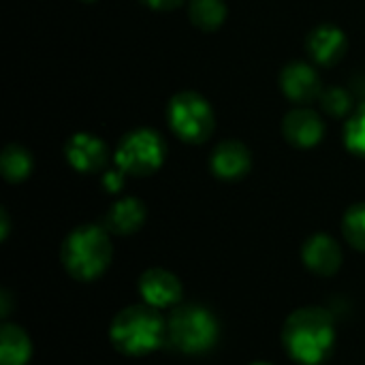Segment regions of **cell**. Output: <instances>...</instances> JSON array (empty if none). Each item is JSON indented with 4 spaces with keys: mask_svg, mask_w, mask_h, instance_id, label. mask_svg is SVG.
Masks as SVG:
<instances>
[{
    "mask_svg": "<svg viewBox=\"0 0 365 365\" xmlns=\"http://www.w3.org/2000/svg\"><path fill=\"white\" fill-rule=\"evenodd\" d=\"M346 34L331 24H323L317 26L306 41L308 53L312 56V60L321 66H334L338 64L344 53H346Z\"/></svg>",
    "mask_w": 365,
    "mask_h": 365,
    "instance_id": "cell-13",
    "label": "cell"
},
{
    "mask_svg": "<svg viewBox=\"0 0 365 365\" xmlns=\"http://www.w3.org/2000/svg\"><path fill=\"white\" fill-rule=\"evenodd\" d=\"M143 222L145 205L135 197H124L115 201L103 218V227L109 235H133L143 227Z\"/></svg>",
    "mask_w": 365,
    "mask_h": 365,
    "instance_id": "cell-14",
    "label": "cell"
},
{
    "mask_svg": "<svg viewBox=\"0 0 365 365\" xmlns=\"http://www.w3.org/2000/svg\"><path fill=\"white\" fill-rule=\"evenodd\" d=\"M30 357L32 342L28 334L15 323H4L0 327V365H26Z\"/></svg>",
    "mask_w": 365,
    "mask_h": 365,
    "instance_id": "cell-15",
    "label": "cell"
},
{
    "mask_svg": "<svg viewBox=\"0 0 365 365\" xmlns=\"http://www.w3.org/2000/svg\"><path fill=\"white\" fill-rule=\"evenodd\" d=\"M64 156H66L68 165L79 173L103 171L109 160L107 145L96 135H90V133L73 135L64 145Z\"/></svg>",
    "mask_w": 365,
    "mask_h": 365,
    "instance_id": "cell-9",
    "label": "cell"
},
{
    "mask_svg": "<svg viewBox=\"0 0 365 365\" xmlns=\"http://www.w3.org/2000/svg\"><path fill=\"white\" fill-rule=\"evenodd\" d=\"M141 2L156 11H171V9H178L180 4H184V0H141Z\"/></svg>",
    "mask_w": 365,
    "mask_h": 365,
    "instance_id": "cell-22",
    "label": "cell"
},
{
    "mask_svg": "<svg viewBox=\"0 0 365 365\" xmlns=\"http://www.w3.org/2000/svg\"><path fill=\"white\" fill-rule=\"evenodd\" d=\"M111 344L128 357H143L154 353L167 340V321L148 304L128 306L120 310L109 327Z\"/></svg>",
    "mask_w": 365,
    "mask_h": 365,
    "instance_id": "cell-2",
    "label": "cell"
},
{
    "mask_svg": "<svg viewBox=\"0 0 365 365\" xmlns=\"http://www.w3.org/2000/svg\"><path fill=\"white\" fill-rule=\"evenodd\" d=\"M252 167V156L250 150L235 139H227L218 143L210 156V169L218 180L225 182H235L242 180Z\"/></svg>",
    "mask_w": 365,
    "mask_h": 365,
    "instance_id": "cell-12",
    "label": "cell"
},
{
    "mask_svg": "<svg viewBox=\"0 0 365 365\" xmlns=\"http://www.w3.org/2000/svg\"><path fill=\"white\" fill-rule=\"evenodd\" d=\"M137 289H139L143 304L158 308V310L178 306L182 299V293H184L180 278L175 274H171L169 269H163V267L145 269L137 282Z\"/></svg>",
    "mask_w": 365,
    "mask_h": 365,
    "instance_id": "cell-7",
    "label": "cell"
},
{
    "mask_svg": "<svg viewBox=\"0 0 365 365\" xmlns=\"http://www.w3.org/2000/svg\"><path fill=\"white\" fill-rule=\"evenodd\" d=\"M0 302H2V317H6L9 314V306H11V295H9V291H2L0 293Z\"/></svg>",
    "mask_w": 365,
    "mask_h": 365,
    "instance_id": "cell-24",
    "label": "cell"
},
{
    "mask_svg": "<svg viewBox=\"0 0 365 365\" xmlns=\"http://www.w3.org/2000/svg\"><path fill=\"white\" fill-rule=\"evenodd\" d=\"M124 171H120V169H109V171H105L103 173V186L109 190V192H118L122 186H124Z\"/></svg>",
    "mask_w": 365,
    "mask_h": 365,
    "instance_id": "cell-21",
    "label": "cell"
},
{
    "mask_svg": "<svg viewBox=\"0 0 365 365\" xmlns=\"http://www.w3.org/2000/svg\"><path fill=\"white\" fill-rule=\"evenodd\" d=\"M319 101H321L323 111L329 113L331 118H342L353 107V98L344 88H327V90H323Z\"/></svg>",
    "mask_w": 365,
    "mask_h": 365,
    "instance_id": "cell-20",
    "label": "cell"
},
{
    "mask_svg": "<svg viewBox=\"0 0 365 365\" xmlns=\"http://www.w3.org/2000/svg\"><path fill=\"white\" fill-rule=\"evenodd\" d=\"M344 143L349 152L365 158V105L346 122L344 126Z\"/></svg>",
    "mask_w": 365,
    "mask_h": 365,
    "instance_id": "cell-19",
    "label": "cell"
},
{
    "mask_svg": "<svg viewBox=\"0 0 365 365\" xmlns=\"http://www.w3.org/2000/svg\"><path fill=\"white\" fill-rule=\"evenodd\" d=\"M86 2H92V0H86Z\"/></svg>",
    "mask_w": 365,
    "mask_h": 365,
    "instance_id": "cell-26",
    "label": "cell"
},
{
    "mask_svg": "<svg viewBox=\"0 0 365 365\" xmlns=\"http://www.w3.org/2000/svg\"><path fill=\"white\" fill-rule=\"evenodd\" d=\"M188 17L199 30L212 32L227 19V4L225 0H190Z\"/></svg>",
    "mask_w": 365,
    "mask_h": 365,
    "instance_id": "cell-17",
    "label": "cell"
},
{
    "mask_svg": "<svg viewBox=\"0 0 365 365\" xmlns=\"http://www.w3.org/2000/svg\"><path fill=\"white\" fill-rule=\"evenodd\" d=\"M32 167H34L32 154L17 143L6 145L0 154V171L4 175V180L11 184L24 182L32 173Z\"/></svg>",
    "mask_w": 365,
    "mask_h": 365,
    "instance_id": "cell-16",
    "label": "cell"
},
{
    "mask_svg": "<svg viewBox=\"0 0 365 365\" xmlns=\"http://www.w3.org/2000/svg\"><path fill=\"white\" fill-rule=\"evenodd\" d=\"M167 120L173 135L186 143L199 145L207 141L216 126V115L210 103L197 92H178L167 107Z\"/></svg>",
    "mask_w": 365,
    "mask_h": 365,
    "instance_id": "cell-5",
    "label": "cell"
},
{
    "mask_svg": "<svg viewBox=\"0 0 365 365\" xmlns=\"http://www.w3.org/2000/svg\"><path fill=\"white\" fill-rule=\"evenodd\" d=\"M282 135L295 148H314L325 137V122L310 107H295L282 120Z\"/></svg>",
    "mask_w": 365,
    "mask_h": 365,
    "instance_id": "cell-8",
    "label": "cell"
},
{
    "mask_svg": "<svg viewBox=\"0 0 365 365\" xmlns=\"http://www.w3.org/2000/svg\"><path fill=\"white\" fill-rule=\"evenodd\" d=\"M282 344L297 364H323L336 344V325L323 308H299L282 325Z\"/></svg>",
    "mask_w": 365,
    "mask_h": 365,
    "instance_id": "cell-1",
    "label": "cell"
},
{
    "mask_svg": "<svg viewBox=\"0 0 365 365\" xmlns=\"http://www.w3.org/2000/svg\"><path fill=\"white\" fill-rule=\"evenodd\" d=\"M280 88L284 96L297 105H308L323 94L319 73L306 62H291L280 73Z\"/></svg>",
    "mask_w": 365,
    "mask_h": 365,
    "instance_id": "cell-10",
    "label": "cell"
},
{
    "mask_svg": "<svg viewBox=\"0 0 365 365\" xmlns=\"http://www.w3.org/2000/svg\"><path fill=\"white\" fill-rule=\"evenodd\" d=\"M113 248L109 233L98 225H81L73 229L60 248V261L71 278L92 282L103 276L111 263Z\"/></svg>",
    "mask_w": 365,
    "mask_h": 365,
    "instance_id": "cell-3",
    "label": "cell"
},
{
    "mask_svg": "<svg viewBox=\"0 0 365 365\" xmlns=\"http://www.w3.org/2000/svg\"><path fill=\"white\" fill-rule=\"evenodd\" d=\"M342 248L340 244L327 233H314L306 240L302 248L304 265L317 276H334L342 267Z\"/></svg>",
    "mask_w": 365,
    "mask_h": 365,
    "instance_id": "cell-11",
    "label": "cell"
},
{
    "mask_svg": "<svg viewBox=\"0 0 365 365\" xmlns=\"http://www.w3.org/2000/svg\"><path fill=\"white\" fill-rule=\"evenodd\" d=\"M0 222H2V231H0V237L2 240H6V235H9V214L2 210L0 212Z\"/></svg>",
    "mask_w": 365,
    "mask_h": 365,
    "instance_id": "cell-23",
    "label": "cell"
},
{
    "mask_svg": "<svg viewBox=\"0 0 365 365\" xmlns=\"http://www.w3.org/2000/svg\"><path fill=\"white\" fill-rule=\"evenodd\" d=\"M218 331L214 312L199 304L178 306L167 319V342L182 355L210 353L218 342Z\"/></svg>",
    "mask_w": 365,
    "mask_h": 365,
    "instance_id": "cell-4",
    "label": "cell"
},
{
    "mask_svg": "<svg viewBox=\"0 0 365 365\" xmlns=\"http://www.w3.org/2000/svg\"><path fill=\"white\" fill-rule=\"evenodd\" d=\"M167 156L165 139L152 128H137L122 137L115 150V165L126 175L145 178L158 171Z\"/></svg>",
    "mask_w": 365,
    "mask_h": 365,
    "instance_id": "cell-6",
    "label": "cell"
},
{
    "mask_svg": "<svg viewBox=\"0 0 365 365\" xmlns=\"http://www.w3.org/2000/svg\"><path fill=\"white\" fill-rule=\"evenodd\" d=\"M250 365H272V364H267V361H255V364H250Z\"/></svg>",
    "mask_w": 365,
    "mask_h": 365,
    "instance_id": "cell-25",
    "label": "cell"
},
{
    "mask_svg": "<svg viewBox=\"0 0 365 365\" xmlns=\"http://www.w3.org/2000/svg\"><path fill=\"white\" fill-rule=\"evenodd\" d=\"M342 235L355 250L365 252V203H355L342 218Z\"/></svg>",
    "mask_w": 365,
    "mask_h": 365,
    "instance_id": "cell-18",
    "label": "cell"
}]
</instances>
